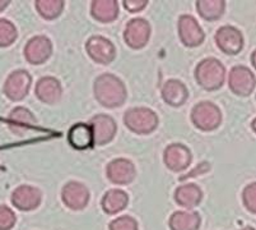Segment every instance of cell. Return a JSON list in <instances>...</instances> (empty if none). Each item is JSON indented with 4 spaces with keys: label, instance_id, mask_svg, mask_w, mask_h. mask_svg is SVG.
<instances>
[{
    "label": "cell",
    "instance_id": "6da1fadb",
    "mask_svg": "<svg viewBox=\"0 0 256 230\" xmlns=\"http://www.w3.org/2000/svg\"><path fill=\"white\" fill-rule=\"evenodd\" d=\"M93 95L100 105L107 109L120 108L128 97L125 83L112 73H104L93 82Z\"/></svg>",
    "mask_w": 256,
    "mask_h": 230
},
{
    "label": "cell",
    "instance_id": "7a4b0ae2",
    "mask_svg": "<svg viewBox=\"0 0 256 230\" xmlns=\"http://www.w3.org/2000/svg\"><path fill=\"white\" fill-rule=\"evenodd\" d=\"M195 81L206 91H217L226 82V68L216 58L200 60L194 71Z\"/></svg>",
    "mask_w": 256,
    "mask_h": 230
},
{
    "label": "cell",
    "instance_id": "3957f363",
    "mask_svg": "<svg viewBox=\"0 0 256 230\" xmlns=\"http://www.w3.org/2000/svg\"><path fill=\"white\" fill-rule=\"evenodd\" d=\"M125 127L132 133L139 136H148L157 129L160 124V118L150 108H132L125 111L124 114Z\"/></svg>",
    "mask_w": 256,
    "mask_h": 230
},
{
    "label": "cell",
    "instance_id": "277c9868",
    "mask_svg": "<svg viewBox=\"0 0 256 230\" xmlns=\"http://www.w3.org/2000/svg\"><path fill=\"white\" fill-rule=\"evenodd\" d=\"M190 119L202 132H213L220 128L222 124V111L214 102L212 101H200L192 108Z\"/></svg>",
    "mask_w": 256,
    "mask_h": 230
},
{
    "label": "cell",
    "instance_id": "5b68a950",
    "mask_svg": "<svg viewBox=\"0 0 256 230\" xmlns=\"http://www.w3.org/2000/svg\"><path fill=\"white\" fill-rule=\"evenodd\" d=\"M152 27L144 18H132L126 23L124 30V41L132 50H140L150 43Z\"/></svg>",
    "mask_w": 256,
    "mask_h": 230
},
{
    "label": "cell",
    "instance_id": "8992f818",
    "mask_svg": "<svg viewBox=\"0 0 256 230\" xmlns=\"http://www.w3.org/2000/svg\"><path fill=\"white\" fill-rule=\"evenodd\" d=\"M86 51L93 62L101 66L110 64L116 57V49L112 41L101 35H94L88 39L86 43Z\"/></svg>",
    "mask_w": 256,
    "mask_h": 230
},
{
    "label": "cell",
    "instance_id": "52a82bcc",
    "mask_svg": "<svg viewBox=\"0 0 256 230\" xmlns=\"http://www.w3.org/2000/svg\"><path fill=\"white\" fill-rule=\"evenodd\" d=\"M178 30L181 44L186 48H198L206 40V32L192 15L180 16Z\"/></svg>",
    "mask_w": 256,
    "mask_h": 230
},
{
    "label": "cell",
    "instance_id": "ba28073f",
    "mask_svg": "<svg viewBox=\"0 0 256 230\" xmlns=\"http://www.w3.org/2000/svg\"><path fill=\"white\" fill-rule=\"evenodd\" d=\"M228 87L237 96H250L256 87L255 74L248 67H234L228 74Z\"/></svg>",
    "mask_w": 256,
    "mask_h": 230
},
{
    "label": "cell",
    "instance_id": "9c48e42d",
    "mask_svg": "<svg viewBox=\"0 0 256 230\" xmlns=\"http://www.w3.org/2000/svg\"><path fill=\"white\" fill-rule=\"evenodd\" d=\"M31 85V74L23 69H17V71L12 72L6 80L3 92L10 101H20L28 95Z\"/></svg>",
    "mask_w": 256,
    "mask_h": 230
},
{
    "label": "cell",
    "instance_id": "30bf717a",
    "mask_svg": "<svg viewBox=\"0 0 256 230\" xmlns=\"http://www.w3.org/2000/svg\"><path fill=\"white\" fill-rule=\"evenodd\" d=\"M52 51V41L45 35H37L26 44L24 58L32 66H41L50 59Z\"/></svg>",
    "mask_w": 256,
    "mask_h": 230
},
{
    "label": "cell",
    "instance_id": "8fae6325",
    "mask_svg": "<svg viewBox=\"0 0 256 230\" xmlns=\"http://www.w3.org/2000/svg\"><path fill=\"white\" fill-rule=\"evenodd\" d=\"M216 45L227 55H237L245 45L244 35L234 26H222L216 32Z\"/></svg>",
    "mask_w": 256,
    "mask_h": 230
},
{
    "label": "cell",
    "instance_id": "7c38bea8",
    "mask_svg": "<svg viewBox=\"0 0 256 230\" xmlns=\"http://www.w3.org/2000/svg\"><path fill=\"white\" fill-rule=\"evenodd\" d=\"M107 179L118 185H128L134 182L136 176V165L132 160L118 157L111 160L106 166Z\"/></svg>",
    "mask_w": 256,
    "mask_h": 230
},
{
    "label": "cell",
    "instance_id": "4fadbf2b",
    "mask_svg": "<svg viewBox=\"0 0 256 230\" xmlns=\"http://www.w3.org/2000/svg\"><path fill=\"white\" fill-rule=\"evenodd\" d=\"M192 153L188 146L182 143H171L164 151V162L174 173H181L190 166Z\"/></svg>",
    "mask_w": 256,
    "mask_h": 230
},
{
    "label": "cell",
    "instance_id": "5bb4252c",
    "mask_svg": "<svg viewBox=\"0 0 256 230\" xmlns=\"http://www.w3.org/2000/svg\"><path fill=\"white\" fill-rule=\"evenodd\" d=\"M90 189L80 182H68L62 189V201L68 208L80 211L90 202Z\"/></svg>",
    "mask_w": 256,
    "mask_h": 230
},
{
    "label": "cell",
    "instance_id": "9a60e30c",
    "mask_svg": "<svg viewBox=\"0 0 256 230\" xmlns=\"http://www.w3.org/2000/svg\"><path fill=\"white\" fill-rule=\"evenodd\" d=\"M94 133V143L97 146H106L112 142L118 133V124L115 119L107 114H97L90 120Z\"/></svg>",
    "mask_w": 256,
    "mask_h": 230
},
{
    "label": "cell",
    "instance_id": "2e32d148",
    "mask_svg": "<svg viewBox=\"0 0 256 230\" xmlns=\"http://www.w3.org/2000/svg\"><path fill=\"white\" fill-rule=\"evenodd\" d=\"M12 204L20 211H32L42 202V192L36 187L23 184L16 188L10 196Z\"/></svg>",
    "mask_w": 256,
    "mask_h": 230
},
{
    "label": "cell",
    "instance_id": "e0dca14e",
    "mask_svg": "<svg viewBox=\"0 0 256 230\" xmlns=\"http://www.w3.org/2000/svg\"><path fill=\"white\" fill-rule=\"evenodd\" d=\"M36 124L37 119L34 113L24 106H17L8 115V127L16 136H26L31 129H34Z\"/></svg>",
    "mask_w": 256,
    "mask_h": 230
},
{
    "label": "cell",
    "instance_id": "ac0fdd59",
    "mask_svg": "<svg viewBox=\"0 0 256 230\" xmlns=\"http://www.w3.org/2000/svg\"><path fill=\"white\" fill-rule=\"evenodd\" d=\"M34 94L41 102L48 105H54L62 99V86L55 77H41L34 86Z\"/></svg>",
    "mask_w": 256,
    "mask_h": 230
},
{
    "label": "cell",
    "instance_id": "d6986e66",
    "mask_svg": "<svg viewBox=\"0 0 256 230\" xmlns=\"http://www.w3.org/2000/svg\"><path fill=\"white\" fill-rule=\"evenodd\" d=\"M68 142L76 151L90 150L96 146L92 125L90 123H76L68 132Z\"/></svg>",
    "mask_w": 256,
    "mask_h": 230
},
{
    "label": "cell",
    "instance_id": "ffe728a7",
    "mask_svg": "<svg viewBox=\"0 0 256 230\" xmlns=\"http://www.w3.org/2000/svg\"><path fill=\"white\" fill-rule=\"evenodd\" d=\"M160 96L167 105L172 108H180L188 99V87L180 80H168L162 86Z\"/></svg>",
    "mask_w": 256,
    "mask_h": 230
},
{
    "label": "cell",
    "instance_id": "44dd1931",
    "mask_svg": "<svg viewBox=\"0 0 256 230\" xmlns=\"http://www.w3.org/2000/svg\"><path fill=\"white\" fill-rule=\"evenodd\" d=\"M174 198L178 206L192 210L203 201V190L195 183H188L176 188Z\"/></svg>",
    "mask_w": 256,
    "mask_h": 230
},
{
    "label": "cell",
    "instance_id": "7402d4cb",
    "mask_svg": "<svg viewBox=\"0 0 256 230\" xmlns=\"http://www.w3.org/2000/svg\"><path fill=\"white\" fill-rule=\"evenodd\" d=\"M118 3L116 0H94L90 3V16L100 23H111L118 17Z\"/></svg>",
    "mask_w": 256,
    "mask_h": 230
},
{
    "label": "cell",
    "instance_id": "603a6c76",
    "mask_svg": "<svg viewBox=\"0 0 256 230\" xmlns=\"http://www.w3.org/2000/svg\"><path fill=\"white\" fill-rule=\"evenodd\" d=\"M129 203V196L122 189H110L104 194L101 201L102 210L107 215H115L126 208Z\"/></svg>",
    "mask_w": 256,
    "mask_h": 230
},
{
    "label": "cell",
    "instance_id": "cb8c5ba5",
    "mask_svg": "<svg viewBox=\"0 0 256 230\" xmlns=\"http://www.w3.org/2000/svg\"><path fill=\"white\" fill-rule=\"evenodd\" d=\"M200 224L202 217L194 211H176L168 220L171 230H199Z\"/></svg>",
    "mask_w": 256,
    "mask_h": 230
},
{
    "label": "cell",
    "instance_id": "d4e9b609",
    "mask_svg": "<svg viewBox=\"0 0 256 230\" xmlns=\"http://www.w3.org/2000/svg\"><path fill=\"white\" fill-rule=\"evenodd\" d=\"M224 0H198L196 12L200 17L208 22H214L223 17L226 13Z\"/></svg>",
    "mask_w": 256,
    "mask_h": 230
},
{
    "label": "cell",
    "instance_id": "484cf974",
    "mask_svg": "<svg viewBox=\"0 0 256 230\" xmlns=\"http://www.w3.org/2000/svg\"><path fill=\"white\" fill-rule=\"evenodd\" d=\"M65 3L62 0H36L34 8L44 20L54 21L59 18L64 12Z\"/></svg>",
    "mask_w": 256,
    "mask_h": 230
},
{
    "label": "cell",
    "instance_id": "4316f807",
    "mask_svg": "<svg viewBox=\"0 0 256 230\" xmlns=\"http://www.w3.org/2000/svg\"><path fill=\"white\" fill-rule=\"evenodd\" d=\"M18 31L16 26L6 18H0V48H8L16 43Z\"/></svg>",
    "mask_w": 256,
    "mask_h": 230
},
{
    "label": "cell",
    "instance_id": "83f0119b",
    "mask_svg": "<svg viewBox=\"0 0 256 230\" xmlns=\"http://www.w3.org/2000/svg\"><path fill=\"white\" fill-rule=\"evenodd\" d=\"M17 216L10 207L0 204V230H10L14 227Z\"/></svg>",
    "mask_w": 256,
    "mask_h": 230
},
{
    "label": "cell",
    "instance_id": "f1b7e54d",
    "mask_svg": "<svg viewBox=\"0 0 256 230\" xmlns=\"http://www.w3.org/2000/svg\"><path fill=\"white\" fill-rule=\"evenodd\" d=\"M242 202L251 213H256V183H250L244 188Z\"/></svg>",
    "mask_w": 256,
    "mask_h": 230
},
{
    "label": "cell",
    "instance_id": "f546056e",
    "mask_svg": "<svg viewBox=\"0 0 256 230\" xmlns=\"http://www.w3.org/2000/svg\"><path fill=\"white\" fill-rule=\"evenodd\" d=\"M110 230H139L138 222L132 216H118V219L110 222Z\"/></svg>",
    "mask_w": 256,
    "mask_h": 230
},
{
    "label": "cell",
    "instance_id": "4dcf8cb0",
    "mask_svg": "<svg viewBox=\"0 0 256 230\" xmlns=\"http://www.w3.org/2000/svg\"><path fill=\"white\" fill-rule=\"evenodd\" d=\"M122 6L129 13H139L148 6V2L146 0H124Z\"/></svg>",
    "mask_w": 256,
    "mask_h": 230
},
{
    "label": "cell",
    "instance_id": "1f68e13d",
    "mask_svg": "<svg viewBox=\"0 0 256 230\" xmlns=\"http://www.w3.org/2000/svg\"><path fill=\"white\" fill-rule=\"evenodd\" d=\"M9 4H10L9 0H0V12L6 11V8L9 6Z\"/></svg>",
    "mask_w": 256,
    "mask_h": 230
},
{
    "label": "cell",
    "instance_id": "d6a6232c",
    "mask_svg": "<svg viewBox=\"0 0 256 230\" xmlns=\"http://www.w3.org/2000/svg\"><path fill=\"white\" fill-rule=\"evenodd\" d=\"M251 64L256 69V50H254L252 54H251Z\"/></svg>",
    "mask_w": 256,
    "mask_h": 230
},
{
    "label": "cell",
    "instance_id": "836d02e7",
    "mask_svg": "<svg viewBox=\"0 0 256 230\" xmlns=\"http://www.w3.org/2000/svg\"><path fill=\"white\" fill-rule=\"evenodd\" d=\"M251 129H252V131L256 133V118L252 120V122H251Z\"/></svg>",
    "mask_w": 256,
    "mask_h": 230
},
{
    "label": "cell",
    "instance_id": "e575fe53",
    "mask_svg": "<svg viewBox=\"0 0 256 230\" xmlns=\"http://www.w3.org/2000/svg\"><path fill=\"white\" fill-rule=\"evenodd\" d=\"M241 230H256V229H254V227L251 226H245V227H242Z\"/></svg>",
    "mask_w": 256,
    "mask_h": 230
}]
</instances>
